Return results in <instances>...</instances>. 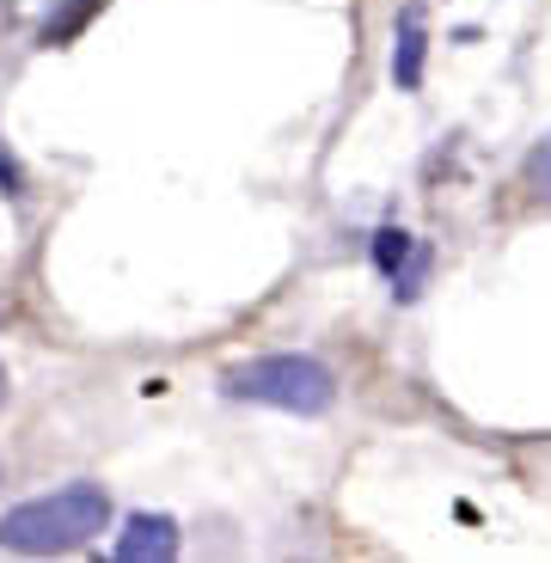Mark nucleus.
<instances>
[{
    "mask_svg": "<svg viewBox=\"0 0 551 563\" xmlns=\"http://www.w3.org/2000/svg\"><path fill=\"white\" fill-rule=\"evenodd\" d=\"M423 49H429L423 19H417V13H398V56H393L398 86H417V80H423Z\"/></svg>",
    "mask_w": 551,
    "mask_h": 563,
    "instance_id": "39448f33",
    "label": "nucleus"
},
{
    "mask_svg": "<svg viewBox=\"0 0 551 563\" xmlns=\"http://www.w3.org/2000/svg\"><path fill=\"white\" fill-rule=\"evenodd\" d=\"M527 190H533L539 202H551V135L527 154Z\"/></svg>",
    "mask_w": 551,
    "mask_h": 563,
    "instance_id": "423d86ee",
    "label": "nucleus"
},
{
    "mask_svg": "<svg viewBox=\"0 0 551 563\" xmlns=\"http://www.w3.org/2000/svg\"><path fill=\"white\" fill-rule=\"evenodd\" d=\"M417 252H423V245H410V233H398V227H381V233H374V269L398 282V295L417 288V276H410V257Z\"/></svg>",
    "mask_w": 551,
    "mask_h": 563,
    "instance_id": "20e7f679",
    "label": "nucleus"
},
{
    "mask_svg": "<svg viewBox=\"0 0 551 563\" xmlns=\"http://www.w3.org/2000/svg\"><path fill=\"white\" fill-rule=\"evenodd\" d=\"M178 551V527L159 521V515H129L123 533H117V558L142 563V558H172Z\"/></svg>",
    "mask_w": 551,
    "mask_h": 563,
    "instance_id": "7ed1b4c3",
    "label": "nucleus"
},
{
    "mask_svg": "<svg viewBox=\"0 0 551 563\" xmlns=\"http://www.w3.org/2000/svg\"><path fill=\"white\" fill-rule=\"evenodd\" d=\"M221 386L240 405H276V410H295V417H319L338 398V380H331V367L319 355H257V362L233 367Z\"/></svg>",
    "mask_w": 551,
    "mask_h": 563,
    "instance_id": "f03ea898",
    "label": "nucleus"
},
{
    "mask_svg": "<svg viewBox=\"0 0 551 563\" xmlns=\"http://www.w3.org/2000/svg\"><path fill=\"white\" fill-rule=\"evenodd\" d=\"M111 521V496L99 484H68V490H49L37 503H19L13 515H0V545L7 551H68L86 545Z\"/></svg>",
    "mask_w": 551,
    "mask_h": 563,
    "instance_id": "f257e3e1",
    "label": "nucleus"
},
{
    "mask_svg": "<svg viewBox=\"0 0 551 563\" xmlns=\"http://www.w3.org/2000/svg\"><path fill=\"white\" fill-rule=\"evenodd\" d=\"M0 190H19V172H13V159H7V147H0Z\"/></svg>",
    "mask_w": 551,
    "mask_h": 563,
    "instance_id": "0eeeda50",
    "label": "nucleus"
}]
</instances>
